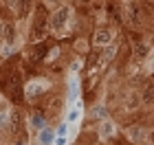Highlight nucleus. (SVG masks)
Listing matches in <instances>:
<instances>
[{
    "label": "nucleus",
    "instance_id": "nucleus-12",
    "mask_svg": "<svg viewBox=\"0 0 154 145\" xmlns=\"http://www.w3.org/2000/svg\"><path fill=\"white\" fill-rule=\"evenodd\" d=\"M99 134L103 136V139L112 136V134H115V128H112V123H101V128H99Z\"/></svg>",
    "mask_w": 154,
    "mask_h": 145
},
{
    "label": "nucleus",
    "instance_id": "nucleus-15",
    "mask_svg": "<svg viewBox=\"0 0 154 145\" xmlns=\"http://www.w3.org/2000/svg\"><path fill=\"white\" fill-rule=\"evenodd\" d=\"M132 136H134V139H141L143 132H141V130H132Z\"/></svg>",
    "mask_w": 154,
    "mask_h": 145
},
{
    "label": "nucleus",
    "instance_id": "nucleus-14",
    "mask_svg": "<svg viewBox=\"0 0 154 145\" xmlns=\"http://www.w3.org/2000/svg\"><path fill=\"white\" fill-rule=\"evenodd\" d=\"M33 125H35L38 130L42 128V116H35V119H33Z\"/></svg>",
    "mask_w": 154,
    "mask_h": 145
},
{
    "label": "nucleus",
    "instance_id": "nucleus-8",
    "mask_svg": "<svg viewBox=\"0 0 154 145\" xmlns=\"http://www.w3.org/2000/svg\"><path fill=\"white\" fill-rule=\"evenodd\" d=\"M62 108H64V99H62V97H53V99L48 101V106H46V110H48V112H51L53 116H55V114H60V112H62Z\"/></svg>",
    "mask_w": 154,
    "mask_h": 145
},
{
    "label": "nucleus",
    "instance_id": "nucleus-4",
    "mask_svg": "<svg viewBox=\"0 0 154 145\" xmlns=\"http://www.w3.org/2000/svg\"><path fill=\"white\" fill-rule=\"evenodd\" d=\"M150 55V46L143 42L141 38L139 40H134V46H132V57H134L137 62H141V59H145Z\"/></svg>",
    "mask_w": 154,
    "mask_h": 145
},
{
    "label": "nucleus",
    "instance_id": "nucleus-10",
    "mask_svg": "<svg viewBox=\"0 0 154 145\" xmlns=\"http://www.w3.org/2000/svg\"><path fill=\"white\" fill-rule=\"evenodd\" d=\"M44 55H46V44H42V42H38L35 46L31 48V59H35V62H40V59H44Z\"/></svg>",
    "mask_w": 154,
    "mask_h": 145
},
{
    "label": "nucleus",
    "instance_id": "nucleus-7",
    "mask_svg": "<svg viewBox=\"0 0 154 145\" xmlns=\"http://www.w3.org/2000/svg\"><path fill=\"white\" fill-rule=\"evenodd\" d=\"M42 90H44V86H42V84H31V86H26V99H29V101H38L40 95H42Z\"/></svg>",
    "mask_w": 154,
    "mask_h": 145
},
{
    "label": "nucleus",
    "instance_id": "nucleus-13",
    "mask_svg": "<svg viewBox=\"0 0 154 145\" xmlns=\"http://www.w3.org/2000/svg\"><path fill=\"white\" fill-rule=\"evenodd\" d=\"M106 108H95V116H97V119H101V116H103V119H106Z\"/></svg>",
    "mask_w": 154,
    "mask_h": 145
},
{
    "label": "nucleus",
    "instance_id": "nucleus-1",
    "mask_svg": "<svg viewBox=\"0 0 154 145\" xmlns=\"http://www.w3.org/2000/svg\"><path fill=\"white\" fill-rule=\"evenodd\" d=\"M48 26H51V18H46V9L40 5L38 11H35V16H33V26H31V40L35 44L42 40V35L46 33Z\"/></svg>",
    "mask_w": 154,
    "mask_h": 145
},
{
    "label": "nucleus",
    "instance_id": "nucleus-6",
    "mask_svg": "<svg viewBox=\"0 0 154 145\" xmlns=\"http://www.w3.org/2000/svg\"><path fill=\"white\" fill-rule=\"evenodd\" d=\"M2 40H5V46H11L16 42V26L11 22H5L2 24Z\"/></svg>",
    "mask_w": 154,
    "mask_h": 145
},
{
    "label": "nucleus",
    "instance_id": "nucleus-9",
    "mask_svg": "<svg viewBox=\"0 0 154 145\" xmlns=\"http://www.w3.org/2000/svg\"><path fill=\"white\" fill-rule=\"evenodd\" d=\"M16 7H18V16L20 18H26L33 7V0H16Z\"/></svg>",
    "mask_w": 154,
    "mask_h": 145
},
{
    "label": "nucleus",
    "instance_id": "nucleus-16",
    "mask_svg": "<svg viewBox=\"0 0 154 145\" xmlns=\"http://www.w3.org/2000/svg\"><path fill=\"white\" fill-rule=\"evenodd\" d=\"M152 11H154V7H152Z\"/></svg>",
    "mask_w": 154,
    "mask_h": 145
},
{
    "label": "nucleus",
    "instance_id": "nucleus-2",
    "mask_svg": "<svg viewBox=\"0 0 154 145\" xmlns=\"http://www.w3.org/2000/svg\"><path fill=\"white\" fill-rule=\"evenodd\" d=\"M68 16H71V9H68V7H62V9H57V11L51 16V29H55V31L64 29V24L68 22Z\"/></svg>",
    "mask_w": 154,
    "mask_h": 145
},
{
    "label": "nucleus",
    "instance_id": "nucleus-3",
    "mask_svg": "<svg viewBox=\"0 0 154 145\" xmlns=\"http://www.w3.org/2000/svg\"><path fill=\"white\" fill-rule=\"evenodd\" d=\"M125 22H128L130 26H137L139 22H141V7H139L137 2H128L125 5Z\"/></svg>",
    "mask_w": 154,
    "mask_h": 145
},
{
    "label": "nucleus",
    "instance_id": "nucleus-11",
    "mask_svg": "<svg viewBox=\"0 0 154 145\" xmlns=\"http://www.w3.org/2000/svg\"><path fill=\"white\" fill-rule=\"evenodd\" d=\"M143 101L145 103H154V84H148L143 90Z\"/></svg>",
    "mask_w": 154,
    "mask_h": 145
},
{
    "label": "nucleus",
    "instance_id": "nucleus-5",
    "mask_svg": "<svg viewBox=\"0 0 154 145\" xmlns=\"http://www.w3.org/2000/svg\"><path fill=\"white\" fill-rule=\"evenodd\" d=\"M110 40H112V33H110V29H97L95 35H93V44L95 46H108Z\"/></svg>",
    "mask_w": 154,
    "mask_h": 145
}]
</instances>
